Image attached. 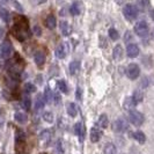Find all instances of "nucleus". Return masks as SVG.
I'll return each mask as SVG.
<instances>
[{
  "label": "nucleus",
  "instance_id": "f257e3e1",
  "mask_svg": "<svg viewBox=\"0 0 154 154\" xmlns=\"http://www.w3.org/2000/svg\"><path fill=\"white\" fill-rule=\"evenodd\" d=\"M123 14L124 16L128 19V20H134L137 16H138V9L134 5H131V4H128L125 5L123 8Z\"/></svg>",
  "mask_w": 154,
  "mask_h": 154
},
{
  "label": "nucleus",
  "instance_id": "f03ea898",
  "mask_svg": "<svg viewBox=\"0 0 154 154\" xmlns=\"http://www.w3.org/2000/svg\"><path fill=\"white\" fill-rule=\"evenodd\" d=\"M12 54H13V46H12L11 42L6 41L2 44H0V58H2V59L9 58Z\"/></svg>",
  "mask_w": 154,
  "mask_h": 154
},
{
  "label": "nucleus",
  "instance_id": "7ed1b4c3",
  "mask_svg": "<svg viewBox=\"0 0 154 154\" xmlns=\"http://www.w3.org/2000/svg\"><path fill=\"white\" fill-rule=\"evenodd\" d=\"M129 119H130V122L133 125L139 126V125H141L144 123V115L141 112L137 111V110H132L130 112V115H129Z\"/></svg>",
  "mask_w": 154,
  "mask_h": 154
},
{
  "label": "nucleus",
  "instance_id": "20e7f679",
  "mask_svg": "<svg viewBox=\"0 0 154 154\" xmlns=\"http://www.w3.org/2000/svg\"><path fill=\"white\" fill-rule=\"evenodd\" d=\"M134 32L140 36V37H144L148 34V24L145 21H139L136 26H134Z\"/></svg>",
  "mask_w": 154,
  "mask_h": 154
},
{
  "label": "nucleus",
  "instance_id": "39448f33",
  "mask_svg": "<svg viewBox=\"0 0 154 154\" xmlns=\"http://www.w3.org/2000/svg\"><path fill=\"white\" fill-rule=\"evenodd\" d=\"M140 74V69L137 64H130L126 69V75L130 78L131 80H134L137 79Z\"/></svg>",
  "mask_w": 154,
  "mask_h": 154
},
{
  "label": "nucleus",
  "instance_id": "423d86ee",
  "mask_svg": "<svg viewBox=\"0 0 154 154\" xmlns=\"http://www.w3.org/2000/svg\"><path fill=\"white\" fill-rule=\"evenodd\" d=\"M67 45H66V43H62V44H59V45L57 46V49H56V56H57V58H59V59H63V58H65V56L67 54Z\"/></svg>",
  "mask_w": 154,
  "mask_h": 154
},
{
  "label": "nucleus",
  "instance_id": "0eeeda50",
  "mask_svg": "<svg viewBox=\"0 0 154 154\" xmlns=\"http://www.w3.org/2000/svg\"><path fill=\"white\" fill-rule=\"evenodd\" d=\"M126 128H128V123L124 121L123 118H119V119L114 122V130L115 131L122 132L124 130H126Z\"/></svg>",
  "mask_w": 154,
  "mask_h": 154
},
{
  "label": "nucleus",
  "instance_id": "6e6552de",
  "mask_svg": "<svg viewBox=\"0 0 154 154\" xmlns=\"http://www.w3.org/2000/svg\"><path fill=\"white\" fill-rule=\"evenodd\" d=\"M126 54L130 58H136L139 54V48L136 44H129L126 49Z\"/></svg>",
  "mask_w": 154,
  "mask_h": 154
},
{
  "label": "nucleus",
  "instance_id": "1a4fd4ad",
  "mask_svg": "<svg viewBox=\"0 0 154 154\" xmlns=\"http://www.w3.org/2000/svg\"><path fill=\"white\" fill-rule=\"evenodd\" d=\"M35 63H36V65L38 66V67H42L43 65H44V62H45V54H43L42 51H37L36 54H35Z\"/></svg>",
  "mask_w": 154,
  "mask_h": 154
},
{
  "label": "nucleus",
  "instance_id": "9d476101",
  "mask_svg": "<svg viewBox=\"0 0 154 154\" xmlns=\"http://www.w3.org/2000/svg\"><path fill=\"white\" fill-rule=\"evenodd\" d=\"M136 104H137V102L134 101L133 97L131 96H128L125 101H124V109H126V110H132V109L136 107Z\"/></svg>",
  "mask_w": 154,
  "mask_h": 154
},
{
  "label": "nucleus",
  "instance_id": "9b49d317",
  "mask_svg": "<svg viewBox=\"0 0 154 154\" xmlns=\"http://www.w3.org/2000/svg\"><path fill=\"white\" fill-rule=\"evenodd\" d=\"M101 136H102V131H100L99 129H92V131H91V140H92L93 143H96V141H99L101 139Z\"/></svg>",
  "mask_w": 154,
  "mask_h": 154
},
{
  "label": "nucleus",
  "instance_id": "f8f14e48",
  "mask_svg": "<svg viewBox=\"0 0 154 154\" xmlns=\"http://www.w3.org/2000/svg\"><path fill=\"white\" fill-rule=\"evenodd\" d=\"M45 101H44V95L43 94H38L37 97H36V101H35V108L36 110H39V109L43 108Z\"/></svg>",
  "mask_w": 154,
  "mask_h": 154
},
{
  "label": "nucleus",
  "instance_id": "ddd939ff",
  "mask_svg": "<svg viewBox=\"0 0 154 154\" xmlns=\"http://www.w3.org/2000/svg\"><path fill=\"white\" fill-rule=\"evenodd\" d=\"M56 24H57V21H56V17H54V15H49L45 19L46 28H49V29H54V27H56Z\"/></svg>",
  "mask_w": 154,
  "mask_h": 154
},
{
  "label": "nucleus",
  "instance_id": "4468645a",
  "mask_svg": "<svg viewBox=\"0 0 154 154\" xmlns=\"http://www.w3.org/2000/svg\"><path fill=\"white\" fill-rule=\"evenodd\" d=\"M60 31L64 36H69V32H71V27L66 21H62L60 22Z\"/></svg>",
  "mask_w": 154,
  "mask_h": 154
},
{
  "label": "nucleus",
  "instance_id": "2eb2a0df",
  "mask_svg": "<svg viewBox=\"0 0 154 154\" xmlns=\"http://www.w3.org/2000/svg\"><path fill=\"white\" fill-rule=\"evenodd\" d=\"M69 12H71L72 15H79L80 12H81V5H80V2H74V4H72V6L69 8Z\"/></svg>",
  "mask_w": 154,
  "mask_h": 154
},
{
  "label": "nucleus",
  "instance_id": "dca6fc26",
  "mask_svg": "<svg viewBox=\"0 0 154 154\" xmlns=\"http://www.w3.org/2000/svg\"><path fill=\"white\" fill-rule=\"evenodd\" d=\"M103 154H117V149L114 144H107L103 148Z\"/></svg>",
  "mask_w": 154,
  "mask_h": 154
},
{
  "label": "nucleus",
  "instance_id": "f3484780",
  "mask_svg": "<svg viewBox=\"0 0 154 154\" xmlns=\"http://www.w3.org/2000/svg\"><path fill=\"white\" fill-rule=\"evenodd\" d=\"M122 57H123V49H122V46H115V49H114V58H115L116 60H119V59H122Z\"/></svg>",
  "mask_w": 154,
  "mask_h": 154
},
{
  "label": "nucleus",
  "instance_id": "a211bd4d",
  "mask_svg": "<svg viewBox=\"0 0 154 154\" xmlns=\"http://www.w3.org/2000/svg\"><path fill=\"white\" fill-rule=\"evenodd\" d=\"M133 138L136 139L137 141H138L139 144H144L145 143V140H146V137H145V134L143 133L141 131H137L133 133Z\"/></svg>",
  "mask_w": 154,
  "mask_h": 154
},
{
  "label": "nucleus",
  "instance_id": "6ab92c4d",
  "mask_svg": "<svg viewBox=\"0 0 154 154\" xmlns=\"http://www.w3.org/2000/svg\"><path fill=\"white\" fill-rule=\"evenodd\" d=\"M51 138V136H50V131H48V130H44V131L41 132V134H39V140H41V143L43 141V144H46L49 140Z\"/></svg>",
  "mask_w": 154,
  "mask_h": 154
},
{
  "label": "nucleus",
  "instance_id": "aec40b11",
  "mask_svg": "<svg viewBox=\"0 0 154 154\" xmlns=\"http://www.w3.org/2000/svg\"><path fill=\"white\" fill-rule=\"evenodd\" d=\"M80 67V63L78 62V60H74V62H72L69 64V74H75L77 73V71L79 69Z\"/></svg>",
  "mask_w": 154,
  "mask_h": 154
},
{
  "label": "nucleus",
  "instance_id": "412c9836",
  "mask_svg": "<svg viewBox=\"0 0 154 154\" xmlns=\"http://www.w3.org/2000/svg\"><path fill=\"white\" fill-rule=\"evenodd\" d=\"M99 125H100L102 129L108 128V117L106 115H101L100 118H99Z\"/></svg>",
  "mask_w": 154,
  "mask_h": 154
},
{
  "label": "nucleus",
  "instance_id": "4be33fe9",
  "mask_svg": "<svg viewBox=\"0 0 154 154\" xmlns=\"http://www.w3.org/2000/svg\"><path fill=\"white\" fill-rule=\"evenodd\" d=\"M0 17L5 21V22H8L9 21V12H8L7 9H5V8H0Z\"/></svg>",
  "mask_w": 154,
  "mask_h": 154
},
{
  "label": "nucleus",
  "instance_id": "5701e85b",
  "mask_svg": "<svg viewBox=\"0 0 154 154\" xmlns=\"http://www.w3.org/2000/svg\"><path fill=\"white\" fill-rule=\"evenodd\" d=\"M67 112H69V115H71L72 117H75L78 114L77 106H75L74 103H69V108H67Z\"/></svg>",
  "mask_w": 154,
  "mask_h": 154
},
{
  "label": "nucleus",
  "instance_id": "b1692460",
  "mask_svg": "<svg viewBox=\"0 0 154 154\" xmlns=\"http://www.w3.org/2000/svg\"><path fill=\"white\" fill-rule=\"evenodd\" d=\"M15 119L19 122V123H21V124H23V123H26L27 122V116L24 115L23 112H16L15 114Z\"/></svg>",
  "mask_w": 154,
  "mask_h": 154
},
{
  "label": "nucleus",
  "instance_id": "393cba45",
  "mask_svg": "<svg viewBox=\"0 0 154 154\" xmlns=\"http://www.w3.org/2000/svg\"><path fill=\"white\" fill-rule=\"evenodd\" d=\"M22 107L26 110H29L31 107V100L28 97V96H26V97H23V100H22Z\"/></svg>",
  "mask_w": 154,
  "mask_h": 154
},
{
  "label": "nucleus",
  "instance_id": "a878e982",
  "mask_svg": "<svg viewBox=\"0 0 154 154\" xmlns=\"http://www.w3.org/2000/svg\"><path fill=\"white\" fill-rule=\"evenodd\" d=\"M75 133H77V136H81V138L84 137V126H82V124L81 123H77L75 124Z\"/></svg>",
  "mask_w": 154,
  "mask_h": 154
},
{
  "label": "nucleus",
  "instance_id": "bb28decb",
  "mask_svg": "<svg viewBox=\"0 0 154 154\" xmlns=\"http://www.w3.org/2000/svg\"><path fill=\"white\" fill-rule=\"evenodd\" d=\"M44 99H45V102L46 103H50L51 101H52V93L50 91V88L49 87H46L45 88V94H44Z\"/></svg>",
  "mask_w": 154,
  "mask_h": 154
},
{
  "label": "nucleus",
  "instance_id": "cd10ccee",
  "mask_svg": "<svg viewBox=\"0 0 154 154\" xmlns=\"http://www.w3.org/2000/svg\"><path fill=\"white\" fill-rule=\"evenodd\" d=\"M109 36H110V38L116 41V39H118L119 37V35H118V31L114 29V28H111V29H109Z\"/></svg>",
  "mask_w": 154,
  "mask_h": 154
},
{
  "label": "nucleus",
  "instance_id": "c85d7f7f",
  "mask_svg": "<svg viewBox=\"0 0 154 154\" xmlns=\"http://www.w3.org/2000/svg\"><path fill=\"white\" fill-rule=\"evenodd\" d=\"M36 91V87L32 84H26L24 85V92L26 93H34Z\"/></svg>",
  "mask_w": 154,
  "mask_h": 154
},
{
  "label": "nucleus",
  "instance_id": "c756f323",
  "mask_svg": "<svg viewBox=\"0 0 154 154\" xmlns=\"http://www.w3.org/2000/svg\"><path fill=\"white\" fill-rule=\"evenodd\" d=\"M58 87H59L60 92L67 93V86H66V82H65V80H60V81L58 82Z\"/></svg>",
  "mask_w": 154,
  "mask_h": 154
},
{
  "label": "nucleus",
  "instance_id": "7c9ffc66",
  "mask_svg": "<svg viewBox=\"0 0 154 154\" xmlns=\"http://www.w3.org/2000/svg\"><path fill=\"white\" fill-rule=\"evenodd\" d=\"M43 118L45 119L46 122L51 123V122L54 121V115H52L51 112H44V115H43Z\"/></svg>",
  "mask_w": 154,
  "mask_h": 154
},
{
  "label": "nucleus",
  "instance_id": "2f4dec72",
  "mask_svg": "<svg viewBox=\"0 0 154 154\" xmlns=\"http://www.w3.org/2000/svg\"><path fill=\"white\" fill-rule=\"evenodd\" d=\"M133 99H134V101L138 103V102H140V101L143 100V93L139 92V91H137V92H134V96H133Z\"/></svg>",
  "mask_w": 154,
  "mask_h": 154
},
{
  "label": "nucleus",
  "instance_id": "473e14b6",
  "mask_svg": "<svg viewBox=\"0 0 154 154\" xmlns=\"http://www.w3.org/2000/svg\"><path fill=\"white\" fill-rule=\"evenodd\" d=\"M31 4H34V5H41V4H44L46 2V0H30Z\"/></svg>",
  "mask_w": 154,
  "mask_h": 154
},
{
  "label": "nucleus",
  "instance_id": "72a5a7b5",
  "mask_svg": "<svg viewBox=\"0 0 154 154\" xmlns=\"http://www.w3.org/2000/svg\"><path fill=\"white\" fill-rule=\"evenodd\" d=\"M2 34H4V29L1 28V26H0V38L2 37Z\"/></svg>",
  "mask_w": 154,
  "mask_h": 154
},
{
  "label": "nucleus",
  "instance_id": "f704fd0d",
  "mask_svg": "<svg viewBox=\"0 0 154 154\" xmlns=\"http://www.w3.org/2000/svg\"><path fill=\"white\" fill-rule=\"evenodd\" d=\"M149 14H151V17H152V20L154 21V11H151V12H149Z\"/></svg>",
  "mask_w": 154,
  "mask_h": 154
},
{
  "label": "nucleus",
  "instance_id": "c9c22d12",
  "mask_svg": "<svg viewBox=\"0 0 154 154\" xmlns=\"http://www.w3.org/2000/svg\"><path fill=\"white\" fill-rule=\"evenodd\" d=\"M116 1H117V4H119V5H122L124 2V0H116Z\"/></svg>",
  "mask_w": 154,
  "mask_h": 154
},
{
  "label": "nucleus",
  "instance_id": "e433bc0d",
  "mask_svg": "<svg viewBox=\"0 0 154 154\" xmlns=\"http://www.w3.org/2000/svg\"><path fill=\"white\" fill-rule=\"evenodd\" d=\"M41 154H46V153H41Z\"/></svg>",
  "mask_w": 154,
  "mask_h": 154
}]
</instances>
